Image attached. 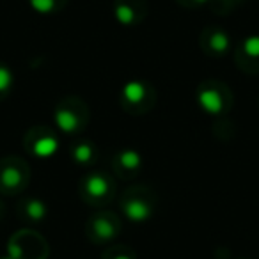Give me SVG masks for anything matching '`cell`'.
Masks as SVG:
<instances>
[{
    "label": "cell",
    "instance_id": "d6986e66",
    "mask_svg": "<svg viewBox=\"0 0 259 259\" xmlns=\"http://www.w3.org/2000/svg\"><path fill=\"white\" fill-rule=\"evenodd\" d=\"M180 4L183 6H190V8H194V6H201L204 4V2H208V0H178Z\"/></svg>",
    "mask_w": 259,
    "mask_h": 259
},
{
    "label": "cell",
    "instance_id": "e0dca14e",
    "mask_svg": "<svg viewBox=\"0 0 259 259\" xmlns=\"http://www.w3.org/2000/svg\"><path fill=\"white\" fill-rule=\"evenodd\" d=\"M103 259H135V252L126 245H110L103 252Z\"/></svg>",
    "mask_w": 259,
    "mask_h": 259
},
{
    "label": "cell",
    "instance_id": "5b68a950",
    "mask_svg": "<svg viewBox=\"0 0 259 259\" xmlns=\"http://www.w3.org/2000/svg\"><path fill=\"white\" fill-rule=\"evenodd\" d=\"M231 91L226 83L217 82V80H209V82H202L197 89V103L208 115L213 117H220L226 115L227 110L231 108Z\"/></svg>",
    "mask_w": 259,
    "mask_h": 259
},
{
    "label": "cell",
    "instance_id": "8992f818",
    "mask_svg": "<svg viewBox=\"0 0 259 259\" xmlns=\"http://www.w3.org/2000/svg\"><path fill=\"white\" fill-rule=\"evenodd\" d=\"M30 181V167L23 158L8 156L0 160V192L16 195L27 188Z\"/></svg>",
    "mask_w": 259,
    "mask_h": 259
},
{
    "label": "cell",
    "instance_id": "6da1fadb",
    "mask_svg": "<svg viewBox=\"0 0 259 259\" xmlns=\"http://www.w3.org/2000/svg\"><path fill=\"white\" fill-rule=\"evenodd\" d=\"M89 122V107L78 96L62 98L55 107V124L64 134H80Z\"/></svg>",
    "mask_w": 259,
    "mask_h": 259
},
{
    "label": "cell",
    "instance_id": "7a4b0ae2",
    "mask_svg": "<svg viewBox=\"0 0 259 259\" xmlns=\"http://www.w3.org/2000/svg\"><path fill=\"white\" fill-rule=\"evenodd\" d=\"M80 197L87 204L100 208L110 204L115 197V181L108 172H89L80 181Z\"/></svg>",
    "mask_w": 259,
    "mask_h": 259
},
{
    "label": "cell",
    "instance_id": "2e32d148",
    "mask_svg": "<svg viewBox=\"0 0 259 259\" xmlns=\"http://www.w3.org/2000/svg\"><path fill=\"white\" fill-rule=\"evenodd\" d=\"M29 4L32 6V9L41 15H52L57 13L64 8L66 0H29Z\"/></svg>",
    "mask_w": 259,
    "mask_h": 259
},
{
    "label": "cell",
    "instance_id": "3957f363",
    "mask_svg": "<svg viewBox=\"0 0 259 259\" xmlns=\"http://www.w3.org/2000/svg\"><path fill=\"white\" fill-rule=\"evenodd\" d=\"M121 107L134 115L148 114L156 103V89L144 80H132L121 91Z\"/></svg>",
    "mask_w": 259,
    "mask_h": 259
},
{
    "label": "cell",
    "instance_id": "ba28073f",
    "mask_svg": "<svg viewBox=\"0 0 259 259\" xmlns=\"http://www.w3.org/2000/svg\"><path fill=\"white\" fill-rule=\"evenodd\" d=\"M47 252V241L34 231H20L9 241L11 259H45Z\"/></svg>",
    "mask_w": 259,
    "mask_h": 259
},
{
    "label": "cell",
    "instance_id": "8fae6325",
    "mask_svg": "<svg viewBox=\"0 0 259 259\" xmlns=\"http://www.w3.org/2000/svg\"><path fill=\"white\" fill-rule=\"evenodd\" d=\"M236 64L250 75H259V36H248L236 48Z\"/></svg>",
    "mask_w": 259,
    "mask_h": 259
},
{
    "label": "cell",
    "instance_id": "52a82bcc",
    "mask_svg": "<svg viewBox=\"0 0 259 259\" xmlns=\"http://www.w3.org/2000/svg\"><path fill=\"white\" fill-rule=\"evenodd\" d=\"M121 233V220L110 211L94 213L87 219L85 234L93 243H112L115 236Z\"/></svg>",
    "mask_w": 259,
    "mask_h": 259
},
{
    "label": "cell",
    "instance_id": "4fadbf2b",
    "mask_svg": "<svg viewBox=\"0 0 259 259\" xmlns=\"http://www.w3.org/2000/svg\"><path fill=\"white\" fill-rule=\"evenodd\" d=\"M112 167H114L115 176H119L121 180H132L141 172L142 156L135 149H122L114 156Z\"/></svg>",
    "mask_w": 259,
    "mask_h": 259
},
{
    "label": "cell",
    "instance_id": "7c38bea8",
    "mask_svg": "<svg viewBox=\"0 0 259 259\" xmlns=\"http://www.w3.org/2000/svg\"><path fill=\"white\" fill-rule=\"evenodd\" d=\"M146 0H115L114 15L122 25H137L146 18Z\"/></svg>",
    "mask_w": 259,
    "mask_h": 259
},
{
    "label": "cell",
    "instance_id": "ac0fdd59",
    "mask_svg": "<svg viewBox=\"0 0 259 259\" xmlns=\"http://www.w3.org/2000/svg\"><path fill=\"white\" fill-rule=\"evenodd\" d=\"M13 83H15V76H13L11 69L0 62V100L6 98V94L13 89Z\"/></svg>",
    "mask_w": 259,
    "mask_h": 259
},
{
    "label": "cell",
    "instance_id": "30bf717a",
    "mask_svg": "<svg viewBox=\"0 0 259 259\" xmlns=\"http://www.w3.org/2000/svg\"><path fill=\"white\" fill-rule=\"evenodd\" d=\"M201 48L209 57H222L229 52L231 37L219 27H206L201 32Z\"/></svg>",
    "mask_w": 259,
    "mask_h": 259
},
{
    "label": "cell",
    "instance_id": "5bb4252c",
    "mask_svg": "<svg viewBox=\"0 0 259 259\" xmlns=\"http://www.w3.org/2000/svg\"><path fill=\"white\" fill-rule=\"evenodd\" d=\"M18 215L22 220L27 222H37L47 217V206L39 199H23L18 204Z\"/></svg>",
    "mask_w": 259,
    "mask_h": 259
},
{
    "label": "cell",
    "instance_id": "9a60e30c",
    "mask_svg": "<svg viewBox=\"0 0 259 259\" xmlns=\"http://www.w3.org/2000/svg\"><path fill=\"white\" fill-rule=\"evenodd\" d=\"M96 146L91 141H78L71 146V158L78 165H93L96 162Z\"/></svg>",
    "mask_w": 259,
    "mask_h": 259
},
{
    "label": "cell",
    "instance_id": "9c48e42d",
    "mask_svg": "<svg viewBox=\"0 0 259 259\" xmlns=\"http://www.w3.org/2000/svg\"><path fill=\"white\" fill-rule=\"evenodd\" d=\"M25 149L36 158H50L59 149V137L48 126H34L25 134Z\"/></svg>",
    "mask_w": 259,
    "mask_h": 259
},
{
    "label": "cell",
    "instance_id": "277c9868",
    "mask_svg": "<svg viewBox=\"0 0 259 259\" xmlns=\"http://www.w3.org/2000/svg\"><path fill=\"white\" fill-rule=\"evenodd\" d=\"M156 195L148 187H132L121 195V209L130 220L144 222L156 209Z\"/></svg>",
    "mask_w": 259,
    "mask_h": 259
}]
</instances>
